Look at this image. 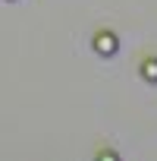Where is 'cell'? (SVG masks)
<instances>
[{
	"instance_id": "6da1fadb",
	"label": "cell",
	"mask_w": 157,
	"mask_h": 161,
	"mask_svg": "<svg viewBox=\"0 0 157 161\" xmlns=\"http://www.w3.org/2000/svg\"><path fill=\"white\" fill-rule=\"evenodd\" d=\"M116 47H119V38H116L113 32H98V35H94V51H98V54L110 57V54H116Z\"/></svg>"
},
{
	"instance_id": "7a4b0ae2",
	"label": "cell",
	"mask_w": 157,
	"mask_h": 161,
	"mask_svg": "<svg viewBox=\"0 0 157 161\" xmlns=\"http://www.w3.org/2000/svg\"><path fill=\"white\" fill-rule=\"evenodd\" d=\"M141 76L148 79V82H157V57H148L141 63Z\"/></svg>"
}]
</instances>
